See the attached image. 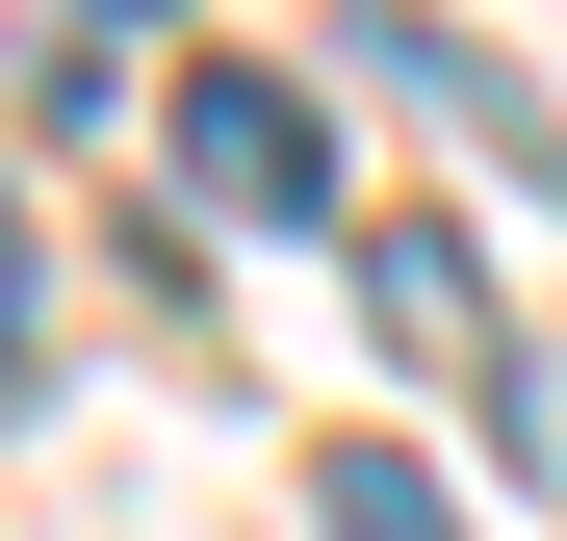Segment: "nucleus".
I'll return each instance as SVG.
<instances>
[{"mask_svg":"<svg viewBox=\"0 0 567 541\" xmlns=\"http://www.w3.org/2000/svg\"><path fill=\"white\" fill-rule=\"evenodd\" d=\"M181 180H207L233 232H310L336 207V129L284 104V77H181Z\"/></svg>","mask_w":567,"mask_h":541,"instance_id":"nucleus-1","label":"nucleus"},{"mask_svg":"<svg viewBox=\"0 0 567 541\" xmlns=\"http://www.w3.org/2000/svg\"><path fill=\"white\" fill-rule=\"evenodd\" d=\"M361 284H388L413 361H491V310H464V232H361Z\"/></svg>","mask_w":567,"mask_h":541,"instance_id":"nucleus-2","label":"nucleus"},{"mask_svg":"<svg viewBox=\"0 0 567 541\" xmlns=\"http://www.w3.org/2000/svg\"><path fill=\"white\" fill-rule=\"evenodd\" d=\"M310 541H464V516H439V465H388V438H336V465H310Z\"/></svg>","mask_w":567,"mask_h":541,"instance_id":"nucleus-3","label":"nucleus"},{"mask_svg":"<svg viewBox=\"0 0 567 541\" xmlns=\"http://www.w3.org/2000/svg\"><path fill=\"white\" fill-rule=\"evenodd\" d=\"M0 413H27V310H0Z\"/></svg>","mask_w":567,"mask_h":541,"instance_id":"nucleus-4","label":"nucleus"},{"mask_svg":"<svg viewBox=\"0 0 567 541\" xmlns=\"http://www.w3.org/2000/svg\"><path fill=\"white\" fill-rule=\"evenodd\" d=\"M104 27H155V0H104Z\"/></svg>","mask_w":567,"mask_h":541,"instance_id":"nucleus-5","label":"nucleus"}]
</instances>
